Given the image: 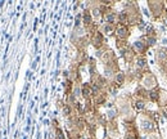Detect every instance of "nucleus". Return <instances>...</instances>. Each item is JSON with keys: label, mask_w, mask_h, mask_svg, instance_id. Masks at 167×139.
I'll return each mask as SVG.
<instances>
[{"label": "nucleus", "mask_w": 167, "mask_h": 139, "mask_svg": "<svg viewBox=\"0 0 167 139\" xmlns=\"http://www.w3.org/2000/svg\"><path fill=\"white\" fill-rule=\"evenodd\" d=\"M143 84L145 88L148 89H152V88H154L155 84H157V81H155V77L153 76L152 73H148L145 77H144V80H143Z\"/></svg>", "instance_id": "obj_1"}, {"label": "nucleus", "mask_w": 167, "mask_h": 139, "mask_svg": "<svg viewBox=\"0 0 167 139\" xmlns=\"http://www.w3.org/2000/svg\"><path fill=\"white\" fill-rule=\"evenodd\" d=\"M140 125H142L143 131H145V133H150V131L154 129L153 122H152L149 119H143V120H142V122H140Z\"/></svg>", "instance_id": "obj_2"}, {"label": "nucleus", "mask_w": 167, "mask_h": 139, "mask_svg": "<svg viewBox=\"0 0 167 139\" xmlns=\"http://www.w3.org/2000/svg\"><path fill=\"white\" fill-rule=\"evenodd\" d=\"M117 35H118V37H121V39H126V37L129 36L127 27H126V26H124V25L118 26V28H117Z\"/></svg>", "instance_id": "obj_3"}, {"label": "nucleus", "mask_w": 167, "mask_h": 139, "mask_svg": "<svg viewBox=\"0 0 167 139\" xmlns=\"http://www.w3.org/2000/svg\"><path fill=\"white\" fill-rule=\"evenodd\" d=\"M167 58V50L163 49V48H159L157 50V61L161 63V62H165Z\"/></svg>", "instance_id": "obj_4"}, {"label": "nucleus", "mask_w": 167, "mask_h": 139, "mask_svg": "<svg viewBox=\"0 0 167 139\" xmlns=\"http://www.w3.org/2000/svg\"><path fill=\"white\" fill-rule=\"evenodd\" d=\"M134 48H135L136 52H139V53H144V52L147 50V45L144 41H135V43H134Z\"/></svg>", "instance_id": "obj_5"}, {"label": "nucleus", "mask_w": 167, "mask_h": 139, "mask_svg": "<svg viewBox=\"0 0 167 139\" xmlns=\"http://www.w3.org/2000/svg\"><path fill=\"white\" fill-rule=\"evenodd\" d=\"M105 20H107V22H108V23H114V21H116V14L112 13V12L107 13Z\"/></svg>", "instance_id": "obj_6"}, {"label": "nucleus", "mask_w": 167, "mask_h": 139, "mask_svg": "<svg viewBox=\"0 0 167 139\" xmlns=\"http://www.w3.org/2000/svg\"><path fill=\"white\" fill-rule=\"evenodd\" d=\"M145 66H147V61L143 57L136 59V67H138V68H144Z\"/></svg>", "instance_id": "obj_7"}, {"label": "nucleus", "mask_w": 167, "mask_h": 139, "mask_svg": "<svg viewBox=\"0 0 167 139\" xmlns=\"http://www.w3.org/2000/svg\"><path fill=\"white\" fill-rule=\"evenodd\" d=\"M124 80H125V75L122 73V72H120V73H117V76H116V81H117V84H122L124 82Z\"/></svg>", "instance_id": "obj_8"}, {"label": "nucleus", "mask_w": 167, "mask_h": 139, "mask_svg": "<svg viewBox=\"0 0 167 139\" xmlns=\"http://www.w3.org/2000/svg\"><path fill=\"white\" fill-rule=\"evenodd\" d=\"M158 97H159L158 92H150V93H149V98H150L152 100H157Z\"/></svg>", "instance_id": "obj_9"}, {"label": "nucleus", "mask_w": 167, "mask_h": 139, "mask_svg": "<svg viewBox=\"0 0 167 139\" xmlns=\"http://www.w3.org/2000/svg\"><path fill=\"white\" fill-rule=\"evenodd\" d=\"M136 108H139V110H144V108H145V103H144L143 100H138V102H136Z\"/></svg>", "instance_id": "obj_10"}, {"label": "nucleus", "mask_w": 167, "mask_h": 139, "mask_svg": "<svg viewBox=\"0 0 167 139\" xmlns=\"http://www.w3.org/2000/svg\"><path fill=\"white\" fill-rule=\"evenodd\" d=\"M111 31H112V26H109V25H105V26H104V32H107V33H111Z\"/></svg>", "instance_id": "obj_11"}, {"label": "nucleus", "mask_w": 167, "mask_h": 139, "mask_svg": "<svg viewBox=\"0 0 167 139\" xmlns=\"http://www.w3.org/2000/svg\"><path fill=\"white\" fill-rule=\"evenodd\" d=\"M154 41H155L154 37H148L147 43H148V45H154Z\"/></svg>", "instance_id": "obj_12"}, {"label": "nucleus", "mask_w": 167, "mask_h": 139, "mask_svg": "<svg viewBox=\"0 0 167 139\" xmlns=\"http://www.w3.org/2000/svg\"><path fill=\"white\" fill-rule=\"evenodd\" d=\"M125 139H135V137L131 135V134H129V135H126V137H125Z\"/></svg>", "instance_id": "obj_13"}]
</instances>
